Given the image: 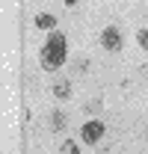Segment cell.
Wrapping results in <instances>:
<instances>
[{
  "mask_svg": "<svg viewBox=\"0 0 148 154\" xmlns=\"http://www.w3.org/2000/svg\"><path fill=\"white\" fill-rule=\"evenodd\" d=\"M98 110H101V101H89L86 104V113H98Z\"/></svg>",
  "mask_w": 148,
  "mask_h": 154,
  "instance_id": "9",
  "label": "cell"
},
{
  "mask_svg": "<svg viewBox=\"0 0 148 154\" xmlns=\"http://www.w3.org/2000/svg\"><path fill=\"white\" fill-rule=\"evenodd\" d=\"M33 24H36L39 30H54V27H56V18H54V15H48V12H39L36 18H33Z\"/></svg>",
  "mask_w": 148,
  "mask_h": 154,
  "instance_id": "5",
  "label": "cell"
},
{
  "mask_svg": "<svg viewBox=\"0 0 148 154\" xmlns=\"http://www.w3.org/2000/svg\"><path fill=\"white\" fill-rule=\"evenodd\" d=\"M65 54H68V48H65V36L54 30V33L48 36V42L42 45L39 62H42V68H45V71H56V68H62V65H65Z\"/></svg>",
  "mask_w": 148,
  "mask_h": 154,
  "instance_id": "1",
  "label": "cell"
},
{
  "mask_svg": "<svg viewBox=\"0 0 148 154\" xmlns=\"http://www.w3.org/2000/svg\"><path fill=\"white\" fill-rule=\"evenodd\" d=\"M145 71H148V68H145Z\"/></svg>",
  "mask_w": 148,
  "mask_h": 154,
  "instance_id": "11",
  "label": "cell"
},
{
  "mask_svg": "<svg viewBox=\"0 0 148 154\" xmlns=\"http://www.w3.org/2000/svg\"><path fill=\"white\" fill-rule=\"evenodd\" d=\"M65 128V113H51V131H62Z\"/></svg>",
  "mask_w": 148,
  "mask_h": 154,
  "instance_id": "6",
  "label": "cell"
},
{
  "mask_svg": "<svg viewBox=\"0 0 148 154\" xmlns=\"http://www.w3.org/2000/svg\"><path fill=\"white\" fill-rule=\"evenodd\" d=\"M101 136H104V125H101L98 119H89V122L80 128V139H83L86 145H95V142H101Z\"/></svg>",
  "mask_w": 148,
  "mask_h": 154,
  "instance_id": "3",
  "label": "cell"
},
{
  "mask_svg": "<svg viewBox=\"0 0 148 154\" xmlns=\"http://www.w3.org/2000/svg\"><path fill=\"white\" fill-rule=\"evenodd\" d=\"M54 98L68 101V98H71V80H56L54 83Z\"/></svg>",
  "mask_w": 148,
  "mask_h": 154,
  "instance_id": "4",
  "label": "cell"
},
{
  "mask_svg": "<svg viewBox=\"0 0 148 154\" xmlns=\"http://www.w3.org/2000/svg\"><path fill=\"white\" fill-rule=\"evenodd\" d=\"M59 154H80V148H77V142H74V139H65V142H62V148H59Z\"/></svg>",
  "mask_w": 148,
  "mask_h": 154,
  "instance_id": "7",
  "label": "cell"
},
{
  "mask_svg": "<svg viewBox=\"0 0 148 154\" xmlns=\"http://www.w3.org/2000/svg\"><path fill=\"white\" fill-rule=\"evenodd\" d=\"M136 42H139L142 51H148V30H139V33H136Z\"/></svg>",
  "mask_w": 148,
  "mask_h": 154,
  "instance_id": "8",
  "label": "cell"
},
{
  "mask_svg": "<svg viewBox=\"0 0 148 154\" xmlns=\"http://www.w3.org/2000/svg\"><path fill=\"white\" fill-rule=\"evenodd\" d=\"M101 48L110 51V54H119V51L125 48L122 30H119V27H104V30H101Z\"/></svg>",
  "mask_w": 148,
  "mask_h": 154,
  "instance_id": "2",
  "label": "cell"
},
{
  "mask_svg": "<svg viewBox=\"0 0 148 154\" xmlns=\"http://www.w3.org/2000/svg\"><path fill=\"white\" fill-rule=\"evenodd\" d=\"M65 6H77V0H65Z\"/></svg>",
  "mask_w": 148,
  "mask_h": 154,
  "instance_id": "10",
  "label": "cell"
}]
</instances>
